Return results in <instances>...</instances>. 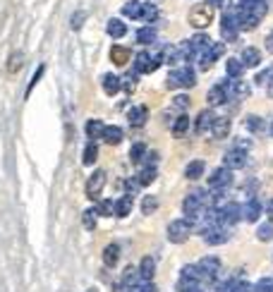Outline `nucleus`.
Segmentation results:
<instances>
[{
    "label": "nucleus",
    "instance_id": "1",
    "mask_svg": "<svg viewBox=\"0 0 273 292\" xmlns=\"http://www.w3.org/2000/svg\"><path fill=\"white\" fill-rule=\"evenodd\" d=\"M165 84H168V89H192L197 84V72H194V67L189 65L173 67V72L168 75Z\"/></svg>",
    "mask_w": 273,
    "mask_h": 292
},
{
    "label": "nucleus",
    "instance_id": "2",
    "mask_svg": "<svg viewBox=\"0 0 273 292\" xmlns=\"http://www.w3.org/2000/svg\"><path fill=\"white\" fill-rule=\"evenodd\" d=\"M199 270V282L201 285H213L216 278H218V270H220V259L218 256H204L199 259V263H194Z\"/></svg>",
    "mask_w": 273,
    "mask_h": 292
},
{
    "label": "nucleus",
    "instance_id": "3",
    "mask_svg": "<svg viewBox=\"0 0 273 292\" xmlns=\"http://www.w3.org/2000/svg\"><path fill=\"white\" fill-rule=\"evenodd\" d=\"M187 20H189V24H192L194 29H206L208 24L213 22V10L208 8L206 3L194 5V8L189 10V15H187Z\"/></svg>",
    "mask_w": 273,
    "mask_h": 292
},
{
    "label": "nucleus",
    "instance_id": "4",
    "mask_svg": "<svg viewBox=\"0 0 273 292\" xmlns=\"http://www.w3.org/2000/svg\"><path fill=\"white\" fill-rule=\"evenodd\" d=\"M189 235H192V225L187 223L185 218H177V220H173V223L168 225V239H170L173 244H182V242H187Z\"/></svg>",
    "mask_w": 273,
    "mask_h": 292
},
{
    "label": "nucleus",
    "instance_id": "5",
    "mask_svg": "<svg viewBox=\"0 0 273 292\" xmlns=\"http://www.w3.org/2000/svg\"><path fill=\"white\" fill-rule=\"evenodd\" d=\"M247 165V151H240V149H230V151H225V156H223V168H228L230 173L232 170H242Z\"/></svg>",
    "mask_w": 273,
    "mask_h": 292
},
{
    "label": "nucleus",
    "instance_id": "6",
    "mask_svg": "<svg viewBox=\"0 0 273 292\" xmlns=\"http://www.w3.org/2000/svg\"><path fill=\"white\" fill-rule=\"evenodd\" d=\"M230 184H232V173L223 165L208 175V189H228Z\"/></svg>",
    "mask_w": 273,
    "mask_h": 292
},
{
    "label": "nucleus",
    "instance_id": "7",
    "mask_svg": "<svg viewBox=\"0 0 273 292\" xmlns=\"http://www.w3.org/2000/svg\"><path fill=\"white\" fill-rule=\"evenodd\" d=\"M237 220H242V206L240 204L230 201V204L220 206V223H223V227L235 225Z\"/></svg>",
    "mask_w": 273,
    "mask_h": 292
},
{
    "label": "nucleus",
    "instance_id": "8",
    "mask_svg": "<svg viewBox=\"0 0 273 292\" xmlns=\"http://www.w3.org/2000/svg\"><path fill=\"white\" fill-rule=\"evenodd\" d=\"M103 187H106V170H94V175L87 180V196L89 199H99Z\"/></svg>",
    "mask_w": 273,
    "mask_h": 292
},
{
    "label": "nucleus",
    "instance_id": "9",
    "mask_svg": "<svg viewBox=\"0 0 273 292\" xmlns=\"http://www.w3.org/2000/svg\"><path fill=\"white\" fill-rule=\"evenodd\" d=\"M225 91H228L230 101H242V98L249 96V87L242 79H228L225 77Z\"/></svg>",
    "mask_w": 273,
    "mask_h": 292
},
{
    "label": "nucleus",
    "instance_id": "10",
    "mask_svg": "<svg viewBox=\"0 0 273 292\" xmlns=\"http://www.w3.org/2000/svg\"><path fill=\"white\" fill-rule=\"evenodd\" d=\"M206 101H208V106H223V103L228 101V91H225V79L216 82L213 87L208 89Z\"/></svg>",
    "mask_w": 273,
    "mask_h": 292
},
{
    "label": "nucleus",
    "instance_id": "11",
    "mask_svg": "<svg viewBox=\"0 0 273 292\" xmlns=\"http://www.w3.org/2000/svg\"><path fill=\"white\" fill-rule=\"evenodd\" d=\"M261 213H263V206H261V201L254 199V196L242 206V220H247V223H256V220L261 218Z\"/></svg>",
    "mask_w": 273,
    "mask_h": 292
},
{
    "label": "nucleus",
    "instance_id": "12",
    "mask_svg": "<svg viewBox=\"0 0 273 292\" xmlns=\"http://www.w3.org/2000/svg\"><path fill=\"white\" fill-rule=\"evenodd\" d=\"M156 67H158L156 65V60H153L146 51H142V53L134 58V72H137V75H151Z\"/></svg>",
    "mask_w": 273,
    "mask_h": 292
},
{
    "label": "nucleus",
    "instance_id": "13",
    "mask_svg": "<svg viewBox=\"0 0 273 292\" xmlns=\"http://www.w3.org/2000/svg\"><path fill=\"white\" fill-rule=\"evenodd\" d=\"M204 239H206V244H211V247H218V244H225L230 239V232H228V227H211L206 235H204Z\"/></svg>",
    "mask_w": 273,
    "mask_h": 292
},
{
    "label": "nucleus",
    "instance_id": "14",
    "mask_svg": "<svg viewBox=\"0 0 273 292\" xmlns=\"http://www.w3.org/2000/svg\"><path fill=\"white\" fill-rule=\"evenodd\" d=\"M220 34H223V41H235L237 34H240V20L223 17L220 20Z\"/></svg>",
    "mask_w": 273,
    "mask_h": 292
},
{
    "label": "nucleus",
    "instance_id": "15",
    "mask_svg": "<svg viewBox=\"0 0 273 292\" xmlns=\"http://www.w3.org/2000/svg\"><path fill=\"white\" fill-rule=\"evenodd\" d=\"M137 273H139V280L142 282H151L153 275H156V261H153V256H144L139 261V266H137Z\"/></svg>",
    "mask_w": 273,
    "mask_h": 292
},
{
    "label": "nucleus",
    "instance_id": "16",
    "mask_svg": "<svg viewBox=\"0 0 273 292\" xmlns=\"http://www.w3.org/2000/svg\"><path fill=\"white\" fill-rule=\"evenodd\" d=\"M240 60L244 67H259L261 65V51H256L254 46H247V48H242Z\"/></svg>",
    "mask_w": 273,
    "mask_h": 292
},
{
    "label": "nucleus",
    "instance_id": "17",
    "mask_svg": "<svg viewBox=\"0 0 273 292\" xmlns=\"http://www.w3.org/2000/svg\"><path fill=\"white\" fill-rule=\"evenodd\" d=\"M213 120H216V115H213V110H201L197 115V120H194V132L197 134H204V132L211 130V125H213Z\"/></svg>",
    "mask_w": 273,
    "mask_h": 292
},
{
    "label": "nucleus",
    "instance_id": "18",
    "mask_svg": "<svg viewBox=\"0 0 273 292\" xmlns=\"http://www.w3.org/2000/svg\"><path fill=\"white\" fill-rule=\"evenodd\" d=\"M127 120H130L132 127H144L146 120H149V108H146V106H134V108L127 113Z\"/></svg>",
    "mask_w": 273,
    "mask_h": 292
},
{
    "label": "nucleus",
    "instance_id": "19",
    "mask_svg": "<svg viewBox=\"0 0 273 292\" xmlns=\"http://www.w3.org/2000/svg\"><path fill=\"white\" fill-rule=\"evenodd\" d=\"M211 134L216 137V139H225L230 134V118H216L213 120V125H211Z\"/></svg>",
    "mask_w": 273,
    "mask_h": 292
},
{
    "label": "nucleus",
    "instance_id": "20",
    "mask_svg": "<svg viewBox=\"0 0 273 292\" xmlns=\"http://www.w3.org/2000/svg\"><path fill=\"white\" fill-rule=\"evenodd\" d=\"M130 58H132L130 48H125V46H113V48H110V60H113V65H118V67L127 65Z\"/></svg>",
    "mask_w": 273,
    "mask_h": 292
},
{
    "label": "nucleus",
    "instance_id": "21",
    "mask_svg": "<svg viewBox=\"0 0 273 292\" xmlns=\"http://www.w3.org/2000/svg\"><path fill=\"white\" fill-rule=\"evenodd\" d=\"M122 137H125V132L118 127V125H106V130H103V137L101 139L110 144V146H115V144H120Z\"/></svg>",
    "mask_w": 273,
    "mask_h": 292
},
{
    "label": "nucleus",
    "instance_id": "22",
    "mask_svg": "<svg viewBox=\"0 0 273 292\" xmlns=\"http://www.w3.org/2000/svg\"><path fill=\"white\" fill-rule=\"evenodd\" d=\"M225 72H228V79H242L244 65H242L240 58H228L225 60Z\"/></svg>",
    "mask_w": 273,
    "mask_h": 292
},
{
    "label": "nucleus",
    "instance_id": "23",
    "mask_svg": "<svg viewBox=\"0 0 273 292\" xmlns=\"http://www.w3.org/2000/svg\"><path fill=\"white\" fill-rule=\"evenodd\" d=\"M187 130H189V118H187L185 113H180V115L173 120V125H170V132H173V137H185Z\"/></svg>",
    "mask_w": 273,
    "mask_h": 292
},
{
    "label": "nucleus",
    "instance_id": "24",
    "mask_svg": "<svg viewBox=\"0 0 273 292\" xmlns=\"http://www.w3.org/2000/svg\"><path fill=\"white\" fill-rule=\"evenodd\" d=\"M118 261H120V247L113 242V244H108V247L103 249V263L108 268H113V266H118Z\"/></svg>",
    "mask_w": 273,
    "mask_h": 292
},
{
    "label": "nucleus",
    "instance_id": "25",
    "mask_svg": "<svg viewBox=\"0 0 273 292\" xmlns=\"http://www.w3.org/2000/svg\"><path fill=\"white\" fill-rule=\"evenodd\" d=\"M204 170H206V163L204 161H189L185 168V177L187 180H199L204 175Z\"/></svg>",
    "mask_w": 273,
    "mask_h": 292
},
{
    "label": "nucleus",
    "instance_id": "26",
    "mask_svg": "<svg viewBox=\"0 0 273 292\" xmlns=\"http://www.w3.org/2000/svg\"><path fill=\"white\" fill-rule=\"evenodd\" d=\"M122 17H127V20H139V17H142V3H139V0H127V3L122 5Z\"/></svg>",
    "mask_w": 273,
    "mask_h": 292
},
{
    "label": "nucleus",
    "instance_id": "27",
    "mask_svg": "<svg viewBox=\"0 0 273 292\" xmlns=\"http://www.w3.org/2000/svg\"><path fill=\"white\" fill-rule=\"evenodd\" d=\"M101 84H103V91H106L108 96H115V94L120 91V77L118 75H103Z\"/></svg>",
    "mask_w": 273,
    "mask_h": 292
},
{
    "label": "nucleus",
    "instance_id": "28",
    "mask_svg": "<svg viewBox=\"0 0 273 292\" xmlns=\"http://www.w3.org/2000/svg\"><path fill=\"white\" fill-rule=\"evenodd\" d=\"M146 153H149V149H146V144H142V141H137V144H132L130 149V161L134 163V165H142L144 158H146Z\"/></svg>",
    "mask_w": 273,
    "mask_h": 292
},
{
    "label": "nucleus",
    "instance_id": "29",
    "mask_svg": "<svg viewBox=\"0 0 273 292\" xmlns=\"http://www.w3.org/2000/svg\"><path fill=\"white\" fill-rule=\"evenodd\" d=\"M130 211H132V196H120L118 201H115V211H113V216H118V218H125V216H130Z\"/></svg>",
    "mask_w": 273,
    "mask_h": 292
},
{
    "label": "nucleus",
    "instance_id": "30",
    "mask_svg": "<svg viewBox=\"0 0 273 292\" xmlns=\"http://www.w3.org/2000/svg\"><path fill=\"white\" fill-rule=\"evenodd\" d=\"M96 158H99V146H96V141H89L84 146V153H82V163L84 165H94Z\"/></svg>",
    "mask_w": 273,
    "mask_h": 292
},
{
    "label": "nucleus",
    "instance_id": "31",
    "mask_svg": "<svg viewBox=\"0 0 273 292\" xmlns=\"http://www.w3.org/2000/svg\"><path fill=\"white\" fill-rule=\"evenodd\" d=\"M103 130H106V125H103L101 120H89L87 122V137L91 141H96L99 137H103Z\"/></svg>",
    "mask_w": 273,
    "mask_h": 292
},
{
    "label": "nucleus",
    "instance_id": "32",
    "mask_svg": "<svg viewBox=\"0 0 273 292\" xmlns=\"http://www.w3.org/2000/svg\"><path fill=\"white\" fill-rule=\"evenodd\" d=\"M106 32H108L113 39H122V36L127 34V24L122 22V20H110L108 27H106Z\"/></svg>",
    "mask_w": 273,
    "mask_h": 292
},
{
    "label": "nucleus",
    "instance_id": "33",
    "mask_svg": "<svg viewBox=\"0 0 273 292\" xmlns=\"http://www.w3.org/2000/svg\"><path fill=\"white\" fill-rule=\"evenodd\" d=\"M156 175H158L156 168H142V170L137 173V182H139V187H149V184L156 180Z\"/></svg>",
    "mask_w": 273,
    "mask_h": 292
},
{
    "label": "nucleus",
    "instance_id": "34",
    "mask_svg": "<svg viewBox=\"0 0 273 292\" xmlns=\"http://www.w3.org/2000/svg\"><path fill=\"white\" fill-rule=\"evenodd\" d=\"M244 125H247V130L254 132V134H261V132L266 130L263 118H259V115H247V118H244Z\"/></svg>",
    "mask_w": 273,
    "mask_h": 292
},
{
    "label": "nucleus",
    "instance_id": "35",
    "mask_svg": "<svg viewBox=\"0 0 273 292\" xmlns=\"http://www.w3.org/2000/svg\"><path fill=\"white\" fill-rule=\"evenodd\" d=\"M144 22H156L158 20V8L153 5V3H142V17Z\"/></svg>",
    "mask_w": 273,
    "mask_h": 292
},
{
    "label": "nucleus",
    "instance_id": "36",
    "mask_svg": "<svg viewBox=\"0 0 273 292\" xmlns=\"http://www.w3.org/2000/svg\"><path fill=\"white\" fill-rule=\"evenodd\" d=\"M137 41H139L142 46L153 44V41H156V29H153V27H144V29H139V32H137Z\"/></svg>",
    "mask_w": 273,
    "mask_h": 292
},
{
    "label": "nucleus",
    "instance_id": "37",
    "mask_svg": "<svg viewBox=\"0 0 273 292\" xmlns=\"http://www.w3.org/2000/svg\"><path fill=\"white\" fill-rule=\"evenodd\" d=\"M156 208H158V199H156L153 194L144 196V199H142V213H144V216H151Z\"/></svg>",
    "mask_w": 273,
    "mask_h": 292
},
{
    "label": "nucleus",
    "instance_id": "38",
    "mask_svg": "<svg viewBox=\"0 0 273 292\" xmlns=\"http://www.w3.org/2000/svg\"><path fill=\"white\" fill-rule=\"evenodd\" d=\"M137 72H127L125 77H120V89H125L127 94H132L134 91V87H137Z\"/></svg>",
    "mask_w": 273,
    "mask_h": 292
},
{
    "label": "nucleus",
    "instance_id": "39",
    "mask_svg": "<svg viewBox=\"0 0 273 292\" xmlns=\"http://www.w3.org/2000/svg\"><path fill=\"white\" fill-rule=\"evenodd\" d=\"M180 280H197L199 282V270L194 263H187V266H182V270H180Z\"/></svg>",
    "mask_w": 273,
    "mask_h": 292
},
{
    "label": "nucleus",
    "instance_id": "40",
    "mask_svg": "<svg viewBox=\"0 0 273 292\" xmlns=\"http://www.w3.org/2000/svg\"><path fill=\"white\" fill-rule=\"evenodd\" d=\"M113 211H115V201H110V199H101L96 204V213L99 216H113Z\"/></svg>",
    "mask_w": 273,
    "mask_h": 292
},
{
    "label": "nucleus",
    "instance_id": "41",
    "mask_svg": "<svg viewBox=\"0 0 273 292\" xmlns=\"http://www.w3.org/2000/svg\"><path fill=\"white\" fill-rule=\"evenodd\" d=\"M96 218H99L96 208H87V211L82 213V223H84L87 230H94V227H96Z\"/></svg>",
    "mask_w": 273,
    "mask_h": 292
},
{
    "label": "nucleus",
    "instance_id": "42",
    "mask_svg": "<svg viewBox=\"0 0 273 292\" xmlns=\"http://www.w3.org/2000/svg\"><path fill=\"white\" fill-rule=\"evenodd\" d=\"M256 237L261 239V242H271L273 239V223H261V225L256 227Z\"/></svg>",
    "mask_w": 273,
    "mask_h": 292
},
{
    "label": "nucleus",
    "instance_id": "43",
    "mask_svg": "<svg viewBox=\"0 0 273 292\" xmlns=\"http://www.w3.org/2000/svg\"><path fill=\"white\" fill-rule=\"evenodd\" d=\"M173 106H175V110H187L189 108V96L187 94H177L173 98Z\"/></svg>",
    "mask_w": 273,
    "mask_h": 292
},
{
    "label": "nucleus",
    "instance_id": "44",
    "mask_svg": "<svg viewBox=\"0 0 273 292\" xmlns=\"http://www.w3.org/2000/svg\"><path fill=\"white\" fill-rule=\"evenodd\" d=\"M142 187H139V182H137V177H130V180H125V194L127 196H134L137 192H139Z\"/></svg>",
    "mask_w": 273,
    "mask_h": 292
},
{
    "label": "nucleus",
    "instance_id": "45",
    "mask_svg": "<svg viewBox=\"0 0 273 292\" xmlns=\"http://www.w3.org/2000/svg\"><path fill=\"white\" fill-rule=\"evenodd\" d=\"M254 292H273V278H261L254 285Z\"/></svg>",
    "mask_w": 273,
    "mask_h": 292
},
{
    "label": "nucleus",
    "instance_id": "46",
    "mask_svg": "<svg viewBox=\"0 0 273 292\" xmlns=\"http://www.w3.org/2000/svg\"><path fill=\"white\" fill-rule=\"evenodd\" d=\"M44 72H46V65H39V70H36V75L32 77V82H29V87H27V96H29V94H32V89L36 87V84H39V79L44 77Z\"/></svg>",
    "mask_w": 273,
    "mask_h": 292
},
{
    "label": "nucleus",
    "instance_id": "47",
    "mask_svg": "<svg viewBox=\"0 0 273 292\" xmlns=\"http://www.w3.org/2000/svg\"><path fill=\"white\" fill-rule=\"evenodd\" d=\"M22 63H24V55L22 53L12 55V58H10V67H8V70H10V72H17V70L22 67Z\"/></svg>",
    "mask_w": 273,
    "mask_h": 292
},
{
    "label": "nucleus",
    "instance_id": "48",
    "mask_svg": "<svg viewBox=\"0 0 273 292\" xmlns=\"http://www.w3.org/2000/svg\"><path fill=\"white\" fill-rule=\"evenodd\" d=\"M232 292H254V285H249V282H244V280H237V285H235Z\"/></svg>",
    "mask_w": 273,
    "mask_h": 292
},
{
    "label": "nucleus",
    "instance_id": "49",
    "mask_svg": "<svg viewBox=\"0 0 273 292\" xmlns=\"http://www.w3.org/2000/svg\"><path fill=\"white\" fill-rule=\"evenodd\" d=\"M84 12H77L75 17H72V29H82V24H84Z\"/></svg>",
    "mask_w": 273,
    "mask_h": 292
},
{
    "label": "nucleus",
    "instance_id": "50",
    "mask_svg": "<svg viewBox=\"0 0 273 292\" xmlns=\"http://www.w3.org/2000/svg\"><path fill=\"white\" fill-rule=\"evenodd\" d=\"M235 149H240V151H249V141H247V139H237V141H235Z\"/></svg>",
    "mask_w": 273,
    "mask_h": 292
},
{
    "label": "nucleus",
    "instance_id": "51",
    "mask_svg": "<svg viewBox=\"0 0 273 292\" xmlns=\"http://www.w3.org/2000/svg\"><path fill=\"white\" fill-rule=\"evenodd\" d=\"M263 46H266V51H271V53H273V34H268V36H266Z\"/></svg>",
    "mask_w": 273,
    "mask_h": 292
},
{
    "label": "nucleus",
    "instance_id": "52",
    "mask_svg": "<svg viewBox=\"0 0 273 292\" xmlns=\"http://www.w3.org/2000/svg\"><path fill=\"white\" fill-rule=\"evenodd\" d=\"M204 3H206L208 8H220V5H223L225 0H204Z\"/></svg>",
    "mask_w": 273,
    "mask_h": 292
},
{
    "label": "nucleus",
    "instance_id": "53",
    "mask_svg": "<svg viewBox=\"0 0 273 292\" xmlns=\"http://www.w3.org/2000/svg\"><path fill=\"white\" fill-rule=\"evenodd\" d=\"M266 216H268V218L273 220V199L268 201V204H266Z\"/></svg>",
    "mask_w": 273,
    "mask_h": 292
},
{
    "label": "nucleus",
    "instance_id": "54",
    "mask_svg": "<svg viewBox=\"0 0 273 292\" xmlns=\"http://www.w3.org/2000/svg\"><path fill=\"white\" fill-rule=\"evenodd\" d=\"M84 292H99V290H96V287H89V290H84Z\"/></svg>",
    "mask_w": 273,
    "mask_h": 292
},
{
    "label": "nucleus",
    "instance_id": "55",
    "mask_svg": "<svg viewBox=\"0 0 273 292\" xmlns=\"http://www.w3.org/2000/svg\"><path fill=\"white\" fill-rule=\"evenodd\" d=\"M271 137H273V122H271Z\"/></svg>",
    "mask_w": 273,
    "mask_h": 292
}]
</instances>
